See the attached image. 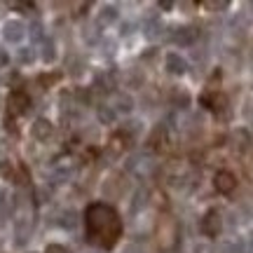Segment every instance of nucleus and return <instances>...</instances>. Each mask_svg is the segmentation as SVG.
Returning a JSON list of instances; mask_svg holds the SVG:
<instances>
[{"label":"nucleus","mask_w":253,"mask_h":253,"mask_svg":"<svg viewBox=\"0 0 253 253\" xmlns=\"http://www.w3.org/2000/svg\"><path fill=\"white\" fill-rule=\"evenodd\" d=\"M108 227L113 230H120V220L115 216V211L108 209L106 204H94V207L87 211V230H89L91 242L99 244V237H106V244L103 246H113L118 237L110 235Z\"/></svg>","instance_id":"f257e3e1"},{"label":"nucleus","mask_w":253,"mask_h":253,"mask_svg":"<svg viewBox=\"0 0 253 253\" xmlns=\"http://www.w3.org/2000/svg\"><path fill=\"white\" fill-rule=\"evenodd\" d=\"M202 232L207 237H218L220 235V230H223V218H220V213H218L216 209H211V211H207L204 213V218H202Z\"/></svg>","instance_id":"f03ea898"},{"label":"nucleus","mask_w":253,"mask_h":253,"mask_svg":"<svg viewBox=\"0 0 253 253\" xmlns=\"http://www.w3.org/2000/svg\"><path fill=\"white\" fill-rule=\"evenodd\" d=\"M52 134H54V125H52L49 120H45V118H38L36 122L31 125V136H33L36 141H40V143L49 141Z\"/></svg>","instance_id":"7ed1b4c3"},{"label":"nucleus","mask_w":253,"mask_h":253,"mask_svg":"<svg viewBox=\"0 0 253 253\" xmlns=\"http://www.w3.org/2000/svg\"><path fill=\"white\" fill-rule=\"evenodd\" d=\"M213 185H216V190L220 192V195H230V192H235L237 188V176L232 171H218L216 178H213Z\"/></svg>","instance_id":"20e7f679"},{"label":"nucleus","mask_w":253,"mask_h":253,"mask_svg":"<svg viewBox=\"0 0 253 253\" xmlns=\"http://www.w3.org/2000/svg\"><path fill=\"white\" fill-rule=\"evenodd\" d=\"M171 42L173 45H181V47H188L195 42V38H197V31L195 28H190V26H178V28H173L171 31Z\"/></svg>","instance_id":"39448f33"},{"label":"nucleus","mask_w":253,"mask_h":253,"mask_svg":"<svg viewBox=\"0 0 253 253\" xmlns=\"http://www.w3.org/2000/svg\"><path fill=\"white\" fill-rule=\"evenodd\" d=\"M164 66H167V73H171V75H183V73L188 71V61H185L181 54H176V52L167 54Z\"/></svg>","instance_id":"423d86ee"},{"label":"nucleus","mask_w":253,"mask_h":253,"mask_svg":"<svg viewBox=\"0 0 253 253\" xmlns=\"http://www.w3.org/2000/svg\"><path fill=\"white\" fill-rule=\"evenodd\" d=\"M9 110L12 113H17V115H21V113H26L28 110V106H31V99H28L24 91H14L12 96H9Z\"/></svg>","instance_id":"0eeeda50"},{"label":"nucleus","mask_w":253,"mask_h":253,"mask_svg":"<svg viewBox=\"0 0 253 253\" xmlns=\"http://www.w3.org/2000/svg\"><path fill=\"white\" fill-rule=\"evenodd\" d=\"M2 36H5L7 42H19L24 38V24L21 21H7L2 26Z\"/></svg>","instance_id":"6e6552de"},{"label":"nucleus","mask_w":253,"mask_h":253,"mask_svg":"<svg viewBox=\"0 0 253 253\" xmlns=\"http://www.w3.org/2000/svg\"><path fill=\"white\" fill-rule=\"evenodd\" d=\"M115 19H118V7H115V5H106V7H101V12H99V24L101 26L113 24Z\"/></svg>","instance_id":"1a4fd4ad"},{"label":"nucleus","mask_w":253,"mask_h":253,"mask_svg":"<svg viewBox=\"0 0 253 253\" xmlns=\"http://www.w3.org/2000/svg\"><path fill=\"white\" fill-rule=\"evenodd\" d=\"M115 103H118L115 108H118L120 113H131V110H134V99L126 96V94H118V96H115Z\"/></svg>","instance_id":"9d476101"},{"label":"nucleus","mask_w":253,"mask_h":253,"mask_svg":"<svg viewBox=\"0 0 253 253\" xmlns=\"http://www.w3.org/2000/svg\"><path fill=\"white\" fill-rule=\"evenodd\" d=\"M56 59V47L52 40H42V61L52 63Z\"/></svg>","instance_id":"9b49d317"},{"label":"nucleus","mask_w":253,"mask_h":253,"mask_svg":"<svg viewBox=\"0 0 253 253\" xmlns=\"http://www.w3.org/2000/svg\"><path fill=\"white\" fill-rule=\"evenodd\" d=\"M96 115H99L101 125H113V122H115V110L108 108V106H99Z\"/></svg>","instance_id":"f8f14e48"},{"label":"nucleus","mask_w":253,"mask_h":253,"mask_svg":"<svg viewBox=\"0 0 253 253\" xmlns=\"http://www.w3.org/2000/svg\"><path fill=\"white\" fill-rule=\"evenodd\" d=\"M143 82H145V78H143V73L138 71V68H134V71L126 73V87H141Z\"/></svg>","instance_id":"ddd939ff"},{"label":"nucleus","mask_w":253,"mask_h":253,"mask_svg":"<svg viewBox=\"0 0 253 253\" xmlns=\"http://www.w3.org/2000/svg\"><path fill=\"white\" fill-rule=\"evenodd\" d=\"M235 141H237V148H239V150H246V148H249V143H251V136H249V131H246V129H237L235 131Z\"/></svg>","instance_id":"4468645a"},{"label":"nucleus","mask_w":253,"mask_h":253,"mask_svg":"<svg viewBox=\"0 0 253 253\" xmlns=\"http://www.w3.org/2000/svg\"><path fill=\"white\" fill-rule=\"evenodd\" d=\"M145 36L148 38H157V36H162V24L155 19V21H148L145 24Z\"/></svg>","instance_id":"2eb2a0df"},{"label":"nucleus","mask_w":253,"mask_h":253,"mask_svg":"<svg viewBox=\"0 0 253 253\" xmlns=\"http://www.w3.org/2000/svg\"><path fill=\"white\" fill-rule=\"evenodd\" d=\"M96 84H101V89L110 91V89H113V84H115V80H113V75H110V78H108V75H101Z\"/></svg>","instance_id":"dca6fc26"},{"label":"nucleus","mask_w":253,"mask_h":253,"mask_svg":"<svg viewBox=\"0 0 253 253\" xmlns=\"http://www.w3.org/2000/svg\"><path fill=\"white\" fill-rule=\"evenodd\" d=\"M141 122H136V120H131V122H125V126H122V134H126V131H129V134L134 136V134H138V129H141Z\"/></svg>","instance_id":"f3484780"},{"label":"nucleus","mask_w":253,"mask_h":253,"mask_svg":"<svg viewBox=\"0 0 253 253\" xmlns=\"http://www.w3.org/2000/svg\"><path fill=\"white\" fill-rule=\"evenodd\" d=\"M134 199H136V202L131 204V211H138V209H141V207L145 204V202H148V199H145V192H143V190H138Z\"/></svg>","instance_id":"a211bd4d"},{"label":"nucleus","mask_w":253,"mask_h":253,"mask_svg":"<svg viewBox=\"0 0 253 253\" xmlns=\"http://www.w3.org/2000/svg\"><path fill=\"white\" fill-rule=\"evenodd\" d=\"M19 59H21L24 63H31L33 59H36V54H33V49H28V47H24V49L19 52Z\"/></svg>","instance_id":"6ab92c4d"},{"label":"nucleus","mask_w":253,"mask_h":253,"mask_svg":"<svg viewBox=\"0 0 253 253\" xmlns=\"http://www.w3.org/2000/svg\"><path fill=\"white\" fill-rule=\"evenodd\" d=\"M45 253H68V249H66V246H61V244H49L45 249Z\"/></svg>","instance_id":"aec40b11"},{"label":"nucleus","mask_w":253,"mask_h":253,"mask_svg":"<svg viewBox=\"0 0 253 253\" xmlns=\"http://www.w3.org/2000/svg\"><path fill=\"white\" fill-rule=\"evenodd\" d=\"M207 9H227V2H204Z\"/></svg>","instance_id":"412c9836"},{"label":"nucleus","mask_w":253,"mask_h":253,"mask_svg":"<svg viewBox=\"0 0 253 253\" xmlns=\"http://www.w3.org/2000/svg\"><path fill=\"white\" fill-rule=\"evenodd\" d=\"M31 36L40 38V36H42V26H40V24H36V26H31Z\"/></svg>","instance_id":"4be33fe9"},{"label":"nucleus","mask_w":253,"mask_h":253,"mask_svg":"<svg viewBox=\"0 0 253 253\" xmlns=\"http://www.w3.org/2000/svg\"><path fill=\"white\" fill-rule=\"evenodd\" d=\"M195 253H213V251H211L207 244H197L195 246Z\"/></svg>","instance_id":"5701e85b"},{"label":"nucleus","mask_w":253,"mask_h":253,"mask_svg":"<svg viewBox=\"0 0 253 253\" xmlns=\"http://www.w3.org/2000/svg\"><path fill=\"white\" fill-rule=\"evenodd\" d=\"M5 63H7V54H5V52H0V66H5Z\"/></svg>","instance_id":"b1692460"},{"label":"nucleus","mask_w":253,"mask_h":253,"mask_svg":"<svg viewBox=\"0 0 253 253\" xmlns=\"http://www.w3.org/2000/svg\"><path fill=\"white\" fill-rule=\"evenodd\" d=\"M2 202H5V190L0 188V207H2Z\"/></svg>","instance_id":"393cba45"},{"label":"nucleus","mask_w":253,"mask_h":253,"mask_svg":"<svg viewBox=\"0 0 253 253\" xmlns=\"http://www.w3.org/2000/svg\"><path fill=\"white\" fill-rule=\"evenodd\" d=\"M125 253H136V251H134V249H129V251H125Z\"/></svg>","instance_id":"a878e982"}]
</instances>
